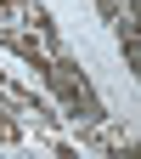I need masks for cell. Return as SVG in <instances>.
Wrapping results in <instances>:
<instances>
[{"instance_id":"6da1fadb","label":"cell","mask_w":141,"mask_h":159,"mask_svg":"<svg viewBox=\"0 0 141 159\" xmlns=\"http://www.w3.org/2000/svg\"><path fill=\"white\" fill-rule=\"evenodd\" d=\"M45 91L56 97V108H62V119L68 125H107V102L96 97V85H90V74H85V63L62 46L51 57V68H45Z\"/></svg>"},{"instance_id":"5b68a950","label":"cell","mask_w":141,"mask_h":159,"mask_svg":"<svg viewBox=\"0 0 141 159\" xmlns=\"http://www.w3.org/2000/svg\"><path fill=\"white\" fill-rule=\"evenodd\" d=\"M23 142V119H17V108L0 97V148H17Z\"/></svg>"},{"instance_id":"52a82bcc","label":"cell","mask_w":141,"mask_h":159,"mask_svg":"<svg viewBox=\"0 0 141 159\" xmlns=\"http://www.w3.org/2000/svg\"><path fill=\"white\" fill-rule=\"evenodd\" d=\"M17 6L23 0H0V23H17Z\"/></svg>"},{"instance_id":"8992f818","label":"cell","mask_w":141,"mask_h":159,"mask_svg":"<svg viewBox=\"0 0 141 159\" xmlns=\"http://www.w3.org/2000/svg\"><path fill=\"white\" fill-rule=\"evenodd\" d=\"M90 6H96V11H102L107 23H113V17H118V6H124V0H90Z\"/></svg>"},{"instance_id":"7a4b0ae2","label":"cell","mask_w":141,"mask_h":159,"mask_svg":"<svg viewBox=\"0 0 141 159\" xmlns=\"http://www.w3.org/2000/svg\"><path fill=\"white\" fill-rule=\"evenodd\" d=\"M0 51H11L17 63H28L34 80H45V68H51V57H45V46H39V34H28L23 23H0Z\"/></svg>"},{"instance_id":"3957f363","label":"cell","mask_w":141,"mask_h":159,"mask_svg":"<svg viewBox=\"0 0 141 159\" xmlns=\"http://www.w3.org/2000/svg\"><path fill=\"white\" fill-rule=\"evenodd\" d=\"M135 17H141V6L135 0H124V6H118V17H113V29H118V51H124V74L130 80H141V40H135Z\"/></svg>"},{"instance_id":"277c9868","label":"cell","mask_w":141,"mask_h":159,"mask_svg":"<svg viewBox=\"0 0 141 159\" xmlns=\"http://www.w3.org/2000/svg\"><path fill=\"white\" fill-rule=\"evenodd\" d=\"M17 23H23L28 34H39L45 57H56V51H62V29H56V17L39 6V0H23V6H17Z\"/></svg>"}]
</instances>
